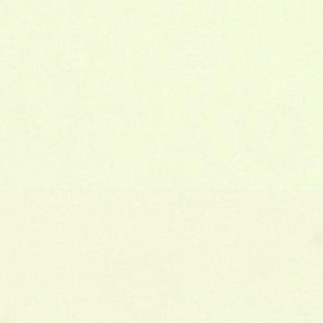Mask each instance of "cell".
<instances>
[{"mask_svg": "<svg viewBox=\"0 0 323 323\" xmlns=\"http://www.w3.org/2000/svg\"><path fill=\"white\" fill-rule=\"evenodd\" d=\"M259 62L264 67H271L277 64L278 36L274 33L265 32L260 36Z\"/></svg>", "mask_w": 323, "mask_h": 323, "instance_id": "cell-3", "label": "cell"}, {"mask_svg": "<svg viewBox=\"0 0 323 323\" xmlns=\"http://www.w3.org/2000/svg\"><path fill=\"white\" fill-rule=\"evenodd\" d=\"M198 73L189 67L166 63V81H198Z\"/></svg>", "mask_w": 323, "mask_h": 323, "instance_id": "cell-6", "label": "cell"}, {"mask_svg": "<svg viewBox=\"0 0 323 323\" xmlns=\"http://www.w3.org/2000/svg\"><path fill=\"white\" fill-rule=\"evenodd\" d=\"M169 1H177V2H187V0H169Z\"/></svg>", "mask_w": 323, "mask_h": 323, "instance_id": "cell-13", "label": "cell"}, {"mask_svg": "<svg viewBox=\"0 0 323 323\" xmlns=\"http://www.w3.org/2000/svg\"><path fill=\"white\" fill-rule=\"evenodd\" d=\"M232 5L227 2H219L214 5V18L217 21H226L232 17Z\"/></svg>", "mask_w": 323, "mask_h": 323, "instance_id": "cell-9", "label": "cell"}, {"mask_svg": "<svg viewBox=\"0 0 323 323\" xmlns=\"http://www.w3.org/2000/svg\"><path fill=\"white\" fill-rule=\"evenodd\" d=\"M217 32V20L214 17H203L198 23V33L204 36H213Z\"/></svg>", "mask_w": 323, "mask_h": 323, "instance_id": "cell-10", "label": "cell"}, {"mask_svg": "<svg viewBox=\"0 0 323 323\" xmlns=\"http://www.w3.org/2000/svg\"><path fill=\"white\" fill-rule=\"evenodd\" d=\"M157 54L153 48H142L139 52V76L144 82L154 81Z\"/></svg>", "mask_w": 323, "mask_h": 323, "instance_id": "cell-4", "label": "cell"}, {"mask_svg": "<svg viewBox=\"0 0 323 323\" xmlns=\"http://www.w3.org/2000/svg\"><path fill=\"white\" fill-rule=\"evenodd\" d=\"M169 51H201L202 35L199 33H176L169 36ZM202 52V51H201Z\"/></svg>", "mask_w": 323, "mask_h": 323, "instance_id": "cell-2", "label": "cell"}, {"mask_svg": "<svg viewBox=\"0 0 323 323\" xmlns=\"http://www.w3.org/2000/svg\"><path fill=\"white\" fill-rule=\"evenodd\" d=\"M125 16L128 19L127 32L133 35H140L142 32V7L137 3L128 4L125 7Z\"/></svg>", "mask_w": 323, "mask_h": 323, "instance_id": "cell-7", "label": "cell"}, {"mask_svg": "<svg viewBox=\"0 0 323 323\" xmlns=\"http://www.w3.org/2000/svg\"><path fill=\"white\" fill-rule=\"evenodd\" d=\"M263 88V82L258 79L236 78L228 83L229 92L233 95H258Z\"/></svg>", "mask_w": 323, "mask_h": 323, "instance_id": "cell-5", "label": "cell"}, {"mask_svg": "<svg viewBox=\"0 0 323 323\" xmlns=\"http://www.w3.org/2000/svg\"><path fill=\"white\" fill-rule=\"evenodd\" d=\"M294 14V6L291 2L281 1L276 3L274 16L278 20H287Z\"/></svg>", "mask_w": 323, "mask_h": 323, "instance_id": "cell-8", "label": "cell"}, {"mask_svg": "<svg viewBox=\"0 0 323 323\" xmlns=\"http://www.w3.org/2000/svg\"><path fill=\"white\" fill-rule=\"evenodd\" d=\"M224 2L230 3L231 5H258L263 0H224Z\"/></svg>", "mask_w": 323, "mask_h": 323, "instance_id": "cell-12", "label": "cell"}, {"mask_svg": "<svg viewBox=\"0 0 323 323\" xmlns=\"http://www.w3.org/2000/svg\"><path fill=\"white\" fill-rule=\"evenodd\" d=\"M209 54L216 66H227L232 61V36L228 32H216L210 36Z\"/></svg>", "mask_w": 323, "mask_h": 323, "instance_id": "cell-1", "label": "cell"}, {"mask_svg": "<svg viewBox=\"0 0 323 323\" xmlns=\"http://www.w3.org/2000/svg\"><path fill=\"white\" fill-rule=\"evenodd\" d=\"M153 15L156 20H171V10L168 2L157 3L153 8Z\"/></svg>", "mask_w": 323, "mask_h": 323, "instance_id": "cell-11", "label": "cell"}]
</instances>
